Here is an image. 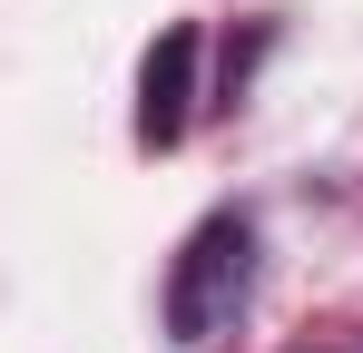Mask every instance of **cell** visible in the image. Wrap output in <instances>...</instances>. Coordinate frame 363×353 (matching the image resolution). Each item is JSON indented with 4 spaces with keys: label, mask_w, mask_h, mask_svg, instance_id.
Returning a JSON list of instances; mask_svg holds the SVG:
<instances>
[{
    "label": "cell",
    "mask_w": 363,
    "mask_h": 353,
    "mask_svg": "<svg viewBox=\"0 0 363 353\" xmlns=\"http://www.w3.org/2000/svg\"><path fill=\"white\" fill-rule=\"evenodd\" d=\"M245 294H255V226H245L236 206H216L177 245V265H167V334L177 344H216L245 314Z\"/></svg>",
    "instance_id": "6da1fadb"
},
{
    "label": "cell",
    "mask_w": 363,
    "mask_h": 353,
    "mask_svg": "<svg viewBox=\"0 0 363 353\" xmlns=\"http://www.w3.org/2000/svg\"><path fill=\"white\" fill-rule=\"evenodd\" d=\"M186 118H196V30L167 20L138 59V147H177Z\"/></svg>",
    "instance_id": "7a4b0ae2"
}]
</instances>
